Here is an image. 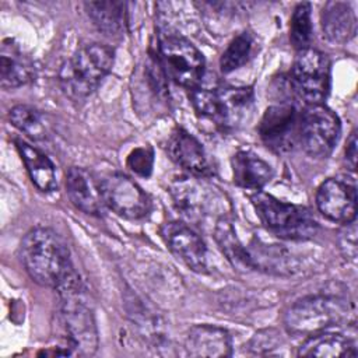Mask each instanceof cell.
<instances>
[{
    "mask_svg": "<svg viewBox=\"0 0 358 358\" xmlns=\"http://www.w3.org/2000/svg\"><path fill=\"white\" fill-rule=\"evenodd\" d=\"M299 357H357L355 341L341 333L319 331L309 334L298 347Z\"/></svg>",
    "mask_w": 358,
    "mask_h": 358,
    "instance_id": "ffe728a7",
    "label": "cell"
},
{
    "mask_svg": "<svg viewBox=\"0 0 358 358\" xmlns=\"http://www.w3.org/2000/svg\"><path fill=\"white\" fill-rule=\"evenodd\" d=\"M341 133L338 116L323 103L308 105L301 112L298 145L315 158L329 157Z\"/></svg>",
    "mask_w": 358,
    "mask_h": 358,
    "instance_id": "ba28073f",
    "label": "cell"
},
{
    "mask_svg": "<svg viewBox=\"0 0 358 358\" xmlns=\"http://www.w3.org/2000/svg\"><path fill=\"white\" fill-rule=\"evenodd\" d=\"M169 158L197 178L213 175L211 161L203 144L183 127H175L165 143Z\"/></svg>",
    "mask_w": 358,
    "mask_h": 358,
    "instance_id": "5bb4252c",
    "label": "cell"
},
{
    "mask_svg": "<svg viewBox=\"0 0 358 358\" xmlns=\"http://www.w3.org/2000/svg\"><path fill=\"white\" fill-rule=\"evenodd\" d=\"M301 112L292 103L271 105L263 113L257 133L267 148L288 152L298 145Z\"/></svg>",
    "mask_w": 358,
    "mask_h": 358,
    "instance_id": "30bf717a",
    "label": "cell"
},
{
    "mask_svg": "<svg viewBox=\"0 0 358 358\" xmlns=\"http://www.w3.org/2000/svg\"><path fill=\"white\" fill-rule=\"evenodd\" d=\"M317 210L327 220L340 224L355 221L357 190L355 185L343 179L330 178L324 180L316 192Z\"/></svg>",
    "mask_w": 358,
    "mask_h": 358,
    "instance_id": "4fadbf2b",
    "label": "cell"
},
{
    "mask_svg": "<svg viewBox=\"0 0 358 358\" xmlns=\"http://www.w3.org/2000/svg\"><path fill=\"white\" fill-rule=\"evenodd\" d=\"M169 193L176 208L192 222H201L218 207V194L214 189L203 180L190 176L173 180Z\"/></svg>",
    "mask_w": 358,
    "mask_h": 358,
    "instance_id": "8fae6325",
    "label": "cell"
},
{
    "mask_svg": "<svg viewBox=\"0 0 358 358\" xmlns=\"http://www.w3.org/2000/svg\"><path fill=\"white\" fill-rule=\"evenodd\" d=\"M66 193L70 201L88 215H102L103 200L99 189V179L81 166H70L66 172Z\"/></svg>",
    "mask_w": 358,
    "mask_h": 358,
    "instance_id": "2e32d148",
    "label": "cell"
},
{
    "mask_svg": "<svg viewBox=\"0 0 358 358\" xmlns=\"http://www.w3.org/2000/svg\"><path fill=\"white\" fill-rule=\"evenodd\" d=\"M85 11L96 29L109 38H120L127 28V4L124 1H87Z\"/></svg>",
    "mask_w": 358,
    "mask_h": 358,
    "instance_id": "7402d4cb",
    "label": "cell"
},
{
    "mask_svg": "<svg viewBox=\"0 0 358 358\" xmlns=\"http://www.w3.org/2000/svg\"><path fill=\"white\" fill-rule=\"evenodd\" d=\"M282 340L280 337V334L270 329V330H263L257 334L253 336V338L249 343V348L253 354H259V355H271L273 351L275 348H278V345H281Z\"/></svg>",
    "mask_w": 358,
    "mask_h": 358,
    "instance_id": "f546056e",
    "label": "cell"
},
{
    "mask_svg": "<svg viewBox=\"0 0 358 358\" xmlns=\"http://www.w3.org/2000/svg\"><path fill=\"white\" fill-rule=\"evenodd\" d=\"M255 48V38L249 31L238 34L227 46L220 59V69L224 74L232 73L242 67L252 57Z\"/></svg>",
    "mask_w": 358,
    "mask_h": 358,
    "instance_id": "4316f807",
    "label": "cell"
},
{
    "mask_svg": "<svg viewBox=\"0 0 358 358\" xmlns=\"http://www.w3.org/2000/svg\"><path fill=\"white\" fill-rule=\"evenodd\" d=\"M248 249L253 270H263L274 274H292L295 268V259L278 245H267L255 239Z\"/></svg>",
    "mask_w": 358,
    "mask_h": 358,
    "instance_id": "cb8c5ba5",
    "label": "cell"
},
{
    "mask_svg": "<svg viewBox=\"0 0 358 358\" xmlns=\"http://www.w3.org/2000/svg\"><path fill=\"white\" fill-rule=\"evenodd\" d=\"M105 207L126 220H141L151 210L148 194L127 175L110 172L99 179Z\"/></svg>",
    "mask_w": 358,
    "mask_h": 358,
    "instance_id": "9c48e42d",
    "label": "cell"
},
{
    "mask_svg": "<svg viewBox=\"0 0 358 358\" xmlns=\"http://www.w3.org/2000/svg\"><path fill=\"white\" fill-rule=\"evenodd\" d=\"M289 41L298 52L309 48L312 41L310 3H299L294 8L289 24Z\"/></svg>",
    "mask_w": 358,
    "mask_h": 358,
    "instance_id": "83f0119b",
    "label": "cell"
},
{
    "mask_svg": "<svg viewBox=\"0 0 358 358\" xmlns=\"http://www.w3.org/2000/svg\"><path fill=\"white\" fill-rule=\"evenodd\" d=\"M11 124L32 140H45L50 136L52 122L49 116L29 105H15L8 112Z\"/></svg>",
    "mask_w": 358,
    "mask_h": 358,
    "instance_id": "484cf974",
    "label": "cell"
},
{
    "mask_svg": "<svg viewBox=\"0 0 358 358\" xmlns=\"http://www.w3.org/2000/svg\"><path fill=\"white\" fill-rule=\"evenodd\" d=\"M218 113L215 126L235 130L248 122L253 112L255 96L250 87H227L217 91Z\"/></svg>",
    "mask_w": 358,
    "mask_h": 358,
    "instance_id": "9a60e30c",
    "label": "cell"
},
{
    "mask_svg": "<svg viewBox=\"0 0 358 358\" xmlns=\"http://www.w3.org/2000/svg\"><path fill=\"white\" fill-rule=\"evenodd\" d=\"M169 252L196 273H207V248L201 236L182 221H168L159 229Z\"/></svg>",
    "mask_w": 358,
    "mask_h": 358,
    "instance_id": "7c38bea8",
    "label": "cell"
},
{
    "mask_svg": "<svg viewBox=\"0 0 358 358\" xmlns=\"http://www.w3.org/2000/svg\"><path fill=\"white\" fill-rule=\"evenodd\" d=\"M189 357H231L232 340L224 327L214 324H196L189 329L185 340Z\"/></svg>",
    "mask_w": 358,
    "mask_h": 358,
    "instance_id": "e0dca14e",
    "label": "cell"
},
{
    "mask_svg": "<svg viewBox=\"0 0 358 358\" xmlns=\"http://www.w3.org/2000/svg\"><path fill=\"white\" fill-rule=\"evenodd\" d=\"M338 245L344 257L355 262L357 259V227L355 221L344 224L343 229L338 234Z\"/></svg>",
    "mask_w": 358,
    "mask_h": 358,
    "instance_id": "4dcf8cb0",
    "label": "cell"
},
{
    "mask_svg": "<svg viewBox=\"0 0 358 358\" xmlns=\"http://www.w3.org/2000/svg\"><path fill=\"white\" fill-rule=\"evenodd\" d=\"M252 203L262 224L278 238L306 241L317 234L319 224L303 206L285 203L260 190L252 196Z\"/></svg>",
    "mask_w": 358,
    "mask_h": 358,
    "instance_id": "5b68a950",
    "label": "cell"
},
{
    "mask_svg": "<svg viewBox=\"0 0 358 358\" xmlns=\"http://www.w3.org/2000/svg\"><path fill=\"white\" fill-rule=\"evenodd\" d=\"M323 35L333 43H345L355 36L357 17L347 1H327L320 13Z\"/></svg>",
    "mask_w": 358,
    "mask_h": 358,
    "instance_id": "ac0fdd59",
    "label": "cell"
},
{
    "mask_svg": "<svg viewBox=\"0 0 358 358\" xmlns=\"http://www.w3.org/2000/svg\"><path fill=\"white\" fill-rule=\"evenodd\" d=\"M59 319L71 354L92 355L98 348V330L92 308L77 277L57 288Z\"/></svg>",
    "mask_w": 358,
    "mask_h": 358,
    "instance_id": "3957f363",
    "label": "cell"
},
{
    "mask_svg": "<svg viewBox=\"0 0 358 358\" xmlns=\"http://www.w3.org/2000/svg\"><path fill=\"white\" fill-rule=\"evenodd\" d=\"M214 239L218 243L221 252L225 255L228 262L241 271L253 270L246 246L241 242L234 222L225 214L218 217L214 225Z\"/></svg>",
    "mask_w": 358,
    "mask_h": 358,
    "instance_id": "603a6c76",
    "label": "cell"
},
{
    "mask_svg": "<svg viewBox=\"0 0 358 358\" xmlns=\"http://www.w3.org/2000/svg\"><path fill=\"white\" fill-rule=\"evenodd\" d=\"M113 48L103 43H88L77 49L59 69V85L66 96L83 101L90 96L112 70Z\"/></svg>",
    "mask_w": 358,
    "mask_h": 358,
    "instance_id": "7a4b0ae2",
    "label": "cell"
},
{
    "mask_svg": "<svg viewBox=\"0 0 358 358\" xmlns=\"http://www.w3.org/2000/svg\"><path fill=\"white\" fill-rule=\"evenodd\" d=\"M345 162L351 171H355L357 164V131H351L345 144Z\"/></svg>",
    "mask_w": 358,
    "mask_h": 358,
    "instance_id": "1f68e13d",
    "label": "cell"
},
{
    "mask_svg": "<svg viewBox=\"0 0 358 358\" xmlns=\"http://www.w3.org/2000/svg\"><path fill=\"white\" fill-rule=\"evenodd\" d=\"M350 322L354 323L352 303L330 294L303 296L294 302L284 315V326L294 336H309Z\"/></svg>",
    "mask_w": 358,
    "mask_h": 358,
    "instance_id": "277c9868",
    "label": "cell"
},
{
    "mask_svg": "<svg viewBox=\"0 0 358 358\" xmlns=\"http://www.w3.org/2000/svg\"><path fill=\"white\" fill-rule=\"evenodd\" d=\"M157 56L166 77L175 84L194 90L201 83L206 70L204 56L186 38L165 34L159 39Z\"/></svg>",
    "mask_w": 358,
    "mask_h": 358,
    "instance_id": "8992f818",
    "label": "cell"
},
{
    "mask_svg": "<svg viewBox=\"0 0 358 358\" xmlns=\"http://www.w3.org/2000/svg\"><path fill=\"white\" fill-rule=\"evenodd\" d=\"M234 182L248 190L259 192L273 178L271 166L252 151H238L231 159Z\"/></svg>",
    "mask_w": 358,
    "mask_h": 358,
    "instance_id": "d6986e66",
    "label": "cell"
},
{
    "mask_svg": "<svg viewBox=\"0 0 358 358\" xmlns=\"http://www.w3.org/2000/svg\"><path fill=\"white\" fill-rule=\"evenodd\" d=\"M291 85L306 105L322 103L330 90L327 55L313 48L299 50L291 67Z\"/></svg>",
    "mask_w": 358,
    "mask_h": 358,
    "instance_id": "52a82bcc",
    "label": "cell"
},
{
    "mask_svg": "<svg viewBox=\"0 0 358 358\" xmlns=\"http://www.w3.org/2000/svg\"><path fill=\"white\" fill-rule=\"evenodd\" d=\"M154 165V152L150 147H137L127 157V166L138 176H150Z\"/></svg>",
    "mask_w": 358,
    "mask_h": 358,
    "instance_id": "f1b7e54d",
    "label": "cell"
},
{
    "mask_svg": "<svg viewBox=\"0 0 358 358\" xmlns=\"http://www.w3.org/2000/svg\"><path fill=\"white\" fill-rule=\"evenodd\" d=\"M15 147L25 165L31 182L41 192H53L57 189V176L53 162L46 154L25 140L15 138Z\"/></svg>",
    "mask_w": 358,
    "mask_h": 358,
    "instance_id": "44dd1931",
    "label": "cell"
},
{
    "mask_svg": "<svg viewBox=\"0 0 358 358\" xmlns=\"http://www.w3.org/2000/svg\"><path fill=\"white\" fill-rule=\"evenodd\" d=\"M32 63L15 45L3 43L0 56V81L3 88H17L34 78Z\"/></svg>",
    "mask_w": 358,
    "mask_h": 358,
    "instance_id": "d4e9b609",
    "label": "cell"
},
{
    "mask_svg": "<svg viewBox=\"0 0 358 358\" xmlns=\"http://www.w3.org/2000/svg\"><path fill=\"white\" fill-rule=\"evenodd\" d=\"M20 257L28 275L42 287L57 289L78 275L64 239L52 228L28 231L20 245Z\"/></svg>",
    "mask_w": 358,
    "mask_h": 358,
    "instance_id": "6da1fadb",
    "label": "cell"
}]
</instances>
